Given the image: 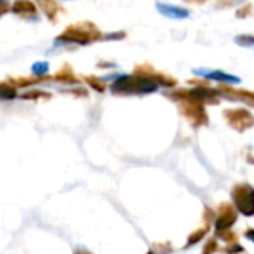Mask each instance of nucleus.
<instances>
[{
  "label": "nucleus",
  "instance_id": "obj_1",
  "mask_svg": "<svg viewBox=\"0 0 254 254\" xmlns=\"http://www.w3.org/2000/svg\"><path fill=\"white\" fill-rule=\"evenodd\" d=\"M175 82L162 75H150L138 67L135 75H123L115 79L109 90L117 96H141L157 91L159 85L172 87Z\"/></svg>",
  "mask_w": 254,
  "mask_h": 254
},
{
  "label": "nucleus",
  "instance_id": "obj_2",
  "mask_svg": "<svg viewBox=\"0 0 254 254\" xmlns=\"http://www.w3.org/2000/svg\"><path fill=\"white\" fill-rule=\"evenodd\" d=\"M85 24L81 26H75L67 29L62 36H59L54 41V45H69V44H78V45H87L91 41H94L99 36V30L93 29V30H85L84 29Z\"/></svg>",
  "mask_w": 254,
  "mask_h": 254
},
{
  "label": "nucleus",
  "instance_id": "obj_3",
  "mask_svg": "<svg viewBox=\"0 0 254 254\" xmlns=\"http://www.w3.org/2000/svg\"><path fill=\"white\" fill-rule=\"evenodd\" d=\"M233 202L236 208L245 214L253 215L254 214V189L250 186H239L233 190Z\"/></svg>",
  "mask_w": 254,
  "mask_h": 254
},
{
  "label": "nucleus",
  "instance_id": "obj_4",
  "mask_svg": "<svg viewBox=\"0 0 254 254\" xmlns=\"http://www.w3.org/2000/svg\"><path fill=\"white\" fill-rule=\"evenodd\" d=\"M193 73L197 75V76H202V78H206V79H212V81H217V82H224V84H239L241 82L239 76L226 73L223 70H212V69L200 67V69H193Z\"/></svg>",
  "mask_w": 254,
  "mask_h": 254
},
{
  "label": "nucleus",
  "instance_id": "obj_5",
  "mask_svg": "<svg viewBox=\"0 0 254 254\" xmlns=\"http://www.w3.org/2000/svg\"><path fill=\"white\" fill-rule=\"evenodd\" d=\"M156 8H157V11L163 17L171 18V20H184V18H189L190 17V11L189 9H184V8L175 6V5H168V3L157 2L156 3Z\"/></svg>",
  "mask_w": 254,
  "mask_h": 254
},
{
  "label": "nucleus",
  "instance_id": "obj_6",
  "mask_svg": "<svg viewBox=\"0 0 254 254\" xmlns=\"http://www.w3.org/2000/svg\"><path fill=\"white\" fill-rule=\"evenodd\" d=\"M12 12L21 18L26 20H36L38 17V11L35 8V5L32 2H27V0H18V2L12 6Z\"/></svg>",
  "mask_w": 254,
  "mask_h": 254
},
{
  "label": "nucleus",
  "instance_id": "obj_7",
  "mask_svg": "<svg viewBox=\"0 0 254 254\" xmlns=\"http://www.w3.org/2000/svg\"><path fill=\"white\" fill-rule=\"evenodd\" d=\"M17 96V91L12 85L6 84V82H0V99L3 100H11Z\"/></svg>",
  "mask_w": 254,
  "mask_h": 254
},
{
  "label": "nucleus",
  "instance_id": "obj_8",
  "mask_svg": "<svg viewBox=\"0 0 254 254\" xmlns=\"http://www.w3.org/2000/svg\"><path fill=\"white\" fill-rule=\"evenodd\" d=\"M48 70H50V64H48L47 62H38V63H35V64L32 66V72H33V75H36V76H42V75H45Z\"/></svg>",
  "mask_w": 254,
  "mask_h": 254
},
{
  "label": "nucleus",
  "instance_id": "obj_9",
  "mask_svg": "<svg viewBox=\"0 0 254 254\" xmlns=\"http://www.w3.org/2000/svg\"><path fill=\"white\" fill-rule=\"evenodd\" d=\"M235 42L241 47H254V36H247V35H241L235 38Z\"/></svg>",
  "mask_w": 254,
  "mask_h": 254
},
{
  "label": "nucleus",
  "instance_id": "obj_10",
  "mask_svg": "<svg viewBox=\"0 0 254 254\" xmlns=\"http://www.w3.org/2000/svg\"><path fill=\"white\" fill-rule=\"evenodd\" d=\"M56 79L63 81V82H76V78L73 76V73L72 72H64V70H60L56 75Z\"/></svg>",
  "mask_w": 254,
  "mask_h": 254
},
{
  "label": "nucleus",
  "instance_id": "obj_11",
  "mask_svg": "<svg viewBox=\"0 0 254 254\" xmlns=\"http://www.w3.org/2000/svg\"><path fill=\"white\" fill-rule=\"evenodd\" d=\"M87 82H88L94 90H97V91H100V93H102V91H105V85H103L99 79H96V78H91V76H90V78H87Z\"/></svg>",
  "mask_w": 254,
  "mask_h": 254
},
{
  "label": "nucleus",
  "instance_id": "obj_12",
  "mask_svg": "<svg viewBox=\"0 0 254 254\" xmlns=\"http://www.w3.org/2000/svg\"><path fill=\"white\" fill-rule=\"evenodd\" d=\"M41 96L44 97H51V94L45 93V91H30V93H26L23 96V99H39Z\"/></svg>",
  "mask_w": 254,
  "mask_h": 254
},
{
  "label": "nucleus",
  "instance_id": "obj_13",
  "mask_svg": "<svg viewBox=\"0 0 254 254\" xmlns=\"http://www.w3.org/2000/svg\"><path fill=\"white\" fill-rule=\"evenodd\" d=\"M9 5H8V0H0V15H3L8 11Z\"/></svg>",
  "mask_w": 254,
  "mask_h": 254
},
{
  "label": "nucleus",
  "instance_id": "obj_14",
  "mask_svg": "<svg viewBox=\"0 0 254 254\" xmlns=\"http://www.w3.org/2000/svg\"><path fill=\"white\" fill-rule=\"evenodd\" d=\"M247 238H250V239H251V241L254 242V230L248 232V233H247Z\"/></svg>",
  "mask_w": 254,
  "mask_h": 254
},
{
  "label": "nucleus",
  "instance_id": "obj_15",
  "mask_svg": "<svg viewBox=\"0 0 254 254\" xmlns=\"http://www.w3.org/2000/svg\"><path fill=\"white\" fill-rule=\"evenodd\" d=\"M75 254H91V253H88V251H76Z\"/></svg>",
  "mask_w": 254,
  "mask_h": 254
},
{
  "label": "nucleus",
  "instance_id": "obj_16",
  "mask_svg": "<svg viewBox=\"0 0 254 254\" xmlns=\"http://www.w3.org/2000/svg\"><path fill=\"white\" fill-rule=\"evenodd\" d=\"M148 254H154V253H153V251H150V253H148Z\"/></svg>",
  "mask_w": 254,
  "mask_h": 254
}]
</instances>
